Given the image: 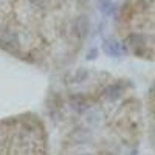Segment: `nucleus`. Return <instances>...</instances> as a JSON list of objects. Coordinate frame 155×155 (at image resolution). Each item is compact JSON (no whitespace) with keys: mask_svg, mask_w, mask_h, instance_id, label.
Here are the masks:
<instances>
[{"mask_svg":"<svg viewBox=\"0 0 155 155\" xmlns=\"http://www.w3.org/2000/svg\"><path fill=\"white\" fill-rule=\"evenodd\" d=\"M47 115L56 155H134L141 137V106L130 82L110 73L70 70L51 87Z\"/></svg>","mask_w":155,"mask_h":155,"instance_id":"1","label":"nucleus"},{"mask_svg":"<svg viewBox=\"0 0 155 155\" xmlns=\"http://www.w3.org/2000/svg\"><path fill=\"white\" fill-rule=\"evenodd\" d=\"M50 134L34 113L0 120V155H50Z\"/></svg>","mask_w":155,"mask_h":155,"instance_id":"2","label":"nucleus"}]
</instances>
